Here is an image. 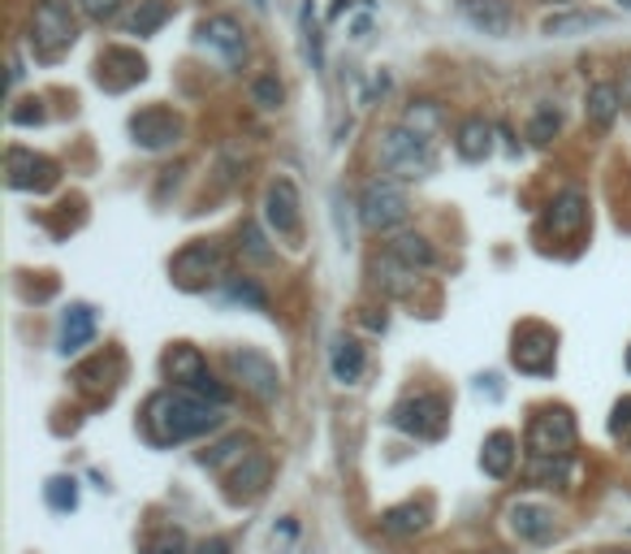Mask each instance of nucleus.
<instances>
[{
    "label": "nucleus",
    "instance_id": "obj_1",
    "mask_svg": "<svg viewBox=\"0 0 631 554\" xmlns=\"http://www.w3.org/2000/svg\"><path fill=\"white\" fill-rule=\"evenodd\" d=\"M143 429L160 446H173V442H187V437L212 434L221 429V407L217 403H203V398L187 395V390H160L148 398L143 407Z\"/></svg>",
    "mask_w": 631,
    "mask_h": 554
},
{
    "label": "nucleus",
    "instance_id": "obj_2",
    "mask_svg": "<svg viewBox=\"0 0 631 554\" xmlns=\"http://www.w3.org/2000/svg\"><path fill=\"white\" fill-rule=\"evenodd\" d=\"M381 165L394 174V178H429L437 169V152H433V139L411 130V126H390L381 135Z\"/></svg>",
    "mask_w": 631,
    "mask_h": 554
},
{
    "label": "nucleus",
    "instance_id": "obj_3",
    "mask_svg": "<svg viewBox=\"0 0 631 554\" xmlns=\"http://www.w3.org/2000/svg\"><path fill=\"white\" fill-rule=\"evenodd\" d=\"M407 212H411V199H407V191L398 187L394 178H372L363 187V196H359V221L368 230H377V235L402 226Z\"/></svg>",
    "mask_w": 631,
    "mask_h": 554
},
{
    "label": "nucleus",
    "instance_id": "obj_4",
    "mask_svg": "<svg viewBox=\"0 0 631 554\" xmlns=\"http://www.w3.org/2000/svg\"><path fill=\"white\" fill-rule=\"evenodd\" d=\"M74 36H79V27H74L70 9L61 0H43L40 9H36V22H31V48H36V57L40 61H57L74 43Z\"/></svg>",
    "mask_w": 631,
    "mask_h": 554
},
{
    "label": "nucleus",
    "instance_id": "obj_5",
    "mask_svg": "<svg viewBox=\"0 0 631 554\" xmlns=\"http://www.w3.org/2000/svg\"><path fill=\"white\" fill-rule=\"evenodd\" d=\"M230 373H234V382H242V390H251V395L260 398V403H273L281 395V373H277V364L264 352H256V347H234L230 356Z\"/></svg>",
    "mask_w": 631,
    "mask_h": 554
},
{
    "label": "nucleus",
    "instance_id": "obj_6",
    "mask_svg": "<svg viewBox=\"0 0 631 554\" xmlns=\"http://www.w3.org/2000/svg\"><path fill=\"white\" fill-rule=\"evenodd\" d=\"M571 446H575V421H571V412L550 407V412L532 416V425H528V451H532V459H558Z\"/></svg>",
    "mask_w": 631,
    "mask_h": 554
},
{
    "label": "nucleus",
    "instance_id": "obj_7",
    "mask_svg": "<svg viewBox=\"0 0 631 554\" xmlns=\"http://www.w3.org/2000/svg\"><path fill=\"white\" fill-rule=\"evenodd\" d=\"M445 421H450V407H445L441 395L402 398L394 407V425L411 437H441L445 434Z\"/></svg>",
    "mask_w": 631,
    "mask_h": 554
},
{
    "label": "nucleus",
    "instance_id": "obj_8",
    "mask_svg": "<svg viewBox=\"0 0 631 554\" xmlns=\"http://www.w3.org/2000/svg\"><path fill=\"white\" fill-rule=\"evenodd\" d=\"M264 221L273 226L277 238H299V226H303V212H299V191L290 178H277L264 191Z\"/></svg>",
    "mask_w": 631,
    "mask_h": 554
},
{
    "label": "nucleus",
    "instance_id": "obj_9",
    "mask_svg": "<svg viewBox=\"0 0 631 554\" xmlns=\"http://www.w3.org/2000/svg\"><path fill=\"white\" fill-rule=\"evenodd\" d=\"M130 135L139 148L148 152H160V148H173L182 139V118L173 109H143L130 118Z\"/></svg>",
    "mask_w": 631,
    "mask_h": 554
},
{
    "label": "nucleus",
    "instance_id": "obj_10",
    "mask_svg": "<svg viewBox=\"0 0 631 554\" xmlns=\"http://www.w3.org/2000/svg\"><path fill=\"white\" fill-rule=\"evenodd\" d=\"M4 174H9V187H13V191H48V187L57 182V165L48 157L27 152V148H9Z\"/></svg>",
    "mask_w": 631,
    "mask_h": 554
},
{
    "label": "nucleus",
    "instance_id": "obj_11",
    "mask_svg": "<svg viewBox=\"0 0 631 554\" xmlns=\"http://www.w3.org/2000/svg\"><path fill=\"white\" fill-rule=\"evenodd\" d=\"M221 274V251L212 247V243H187L178 256H173V281L178 286H187V290H196L203 286L208 277Z\"/></svg>",
    "mask_w": 631,
    "mask_h": 554
},
{
    "label": "nucleus",
    "instance_id": "obj_12",
    "mask_svg": "<svg viewBox=\"0 0 631 554\" xmlns=\"http://www.w3.org/2000/svg\"><path fill=\"white\" fill-rule=\"evenodd\" d=\"M199 43L208 52H217L226 66H242V57H247V36H242V27H238L234 18H226V13H217V18H208L199 27Z\"/></svg>",
    "mask_w": 631,
    "mask_h": 554
},
{
    "label": "nucleus",
    "instance_id": "obj_13",
    "mask_svg": "<svg viewBox=\"0 0 631 554\" xmlns=\"http://www.w3.org/2000/svg\"><path fill=\"white\" fill-rule=\"evenodd\" d=\"M514 364L523 373H550L553 368V334L545 325H523L514 334Z\"/></svg>",
    "mask_w": 631,
    "mask_h": 554
},
{
    "label": "nucleus",
    "instance_id": "obj_14",
    "mask_svg": "<svg viewBox=\"0 0 631 554\" xmlns=\"http://www.w3.org/2000/svg\"><path fill=\"white\" fill-rule=\"evenodd\" d=\"M463 18L472 22L475 31L493 36V40H507L514 31L511 0H463Z\"/></svg>",
    "mask_w": 631,
    "mask_h": 554
},
{
    "label": "nucleus",
    "instance_id": "obj_15",
    "mask_svg": "<svg viewBox=\"0 0 631 554\" xmlns=\"http://www.w3.org/2000/svg\"><path fill=\"white\" fill-rule=\"evenodd\" d=\"M269 476H273V459L260 455V451H251L234 473H230V494L242 498V503H247V498H260V494L269 489Z\"/></svg>",
    "mask_w": 631,
    "mask_h": 554
},
{
    "label": "nucleus",
    "instance_id": "obj_16",
    "mask_svg": "<svg viewBox=\"0 0 631 554\" xmlns=\"http://www.w3.org/2000/svg\"><path fill=\"white\" fill-rule=\"evenodd\" d=\"M507 520H511V533L523 542H550L553 537V512L541 503H514Z\"/></svg>",
    "mask_w": 631,
    "mask_h": 554
},
{
    "label": "nucleus",
    "instance_id": "obj_17",
    "mask_svg": "<svg viewBox=\"0 0 631 554\" xmlns=\"http://www.w3.org/2000/svg\"><path fill=\"white\" fill-rule=\"evenodd\" d=\"M619 109H623V91L614 82H592L589 96H584V118H589V126L610 130L614 118H619Z\"/></svg>",
    "mask_w": 631,
    "mask_h": 554
},
{
    "label": "nucleus",
    "instance_id": "obj_18",
    "mask_svg": "<svg viewBox=\"0 0 631 554\" xmlns=\"http://www.w3.org/2000/svg\"><path fill=\"white\" fill-rule=\"evenodd\" d=\"M584 221H589V199L580 196V191H562V196L553 199V212H550L553 235H562V238L580 235Z\"/></svg>",
    "mask_w": 631,
    "mask_h": 554
},
{
    "label": "nucleus",
    "instance_id": "obj_19",
    "mask_svg": "<svg viewBox=\"0 0 631 554\" xmlns=\"http://www.w3.org/2000/svg\"><path fill=\"white\" fill-rule=\"evenodd\" d=\"M329 368H333V382L355 386L359 377H363V347H359L355 338L338 334V338H333V347H329Z\"/></svg>",
    "mask_w": 631,
    "mask_h": 554
},
{
    "label": "nucleus",
    "instance_id": "obj_20",
    "mask_svg": "<svg viewBox=\"0 0 631 554\" xmlns=\"http://www.w3.org/2000/svg\"><path fill=\"white\" fill-rule=\"evenodd\" d=\"M96 338V313L87 304H74L66 317H61V356H74L87 343Z\"/></svg>",
    "mask_w": 631,
    "mask_h": 554
},
{
    "label": "nucleus",
    "instance_id": "obj_21",
    "mask_svg": "<svg viewBox=\"0 0 631 554\" xmlns=\"http://www.w3.org/2000/svg\"><path fill=\"white\" fill-rule=\"evenodd\" d=\"M605 22V13H589V9H567V13H550L545 22H541V31L550 36V40H571V36H589L592 27H601Z\"/></svg>",
    "mask_w": 631,
    "mask_h": 554
},
{
    "label": "nucleus",
    "instance_id": "obj_22",
    "mask_svg": "<svg viewBox=\"0 0 631 554\" xmlns=\"http://www.w3.org/2000/svg\"><path fill=\"white\" fill-rule=\"evenodd\" d=\"M454 148H459V157L463 160H484L493 152V126L484 118H468L459 126V139H454Z\"/></svg>",
    "mask_w": 631,
    "mask_h": 554
},
{
    "label": "nucleus",
    "instance_id": "obj_23",
    "mask_svg": "<svg viewBox=\"0 0 631 554\" xmlns=\"http://www.w3.org/2000/svg\"><path fill=\"white\" fill-rule=\"evenodd\" d=\"M164 373H169V382L173 386H196L199 377L208 373V364H203V356H199L196 347H173L169 356H164Z\"/></svg>",
    "mask_w": 631,
    "mask_h": 554
},
{
    "label": "nucleus",
    "instance_id": "obj_24",
    "mask_svg": "<svg viewBox=\"0 0 631 554\" xmlns=\"http://www.w3.org/2000/svg\"><path fill=\"white\" fill-rule=\"evenodd\" d=\"M424 524H429V507L424 503H402V507H390L381 515V528L394 533V537H415V533H424Z\"/></svg>",
    "mask_w": 631,
    "mask_h": 554
},
{
    "label": "nucleus",
    "instance_id": "obj_25",
    "mask_svg": "<svg viewBox=\"0 0 631 554\" xmlns=\"http://www.w3.org/2000/svg\"><path fill=\"white\" fill-rule=\"evenodd\" d=\"M390 256H398L402 265H411L415 274H424V269H433L437 265L433 243H429L424 235H398L394 243H390Z\"/></svg>",
    "mask_w": 631,
    "mask_h": 554
},
{
    "label": "nucleus",
    "instance_id": "obj_26",
    "mask_svg": "<svg viewBox=\"0 0 631 554\" xmlns=\"http://www.w3.org/2000/svg\"><path fill=\"white\" fill-rule=\"evenodd\" d=\"M480 468L489 476H511L514 468V437L511 434H489L484 437V451H480Z\"/></svg>",
    "mask_w": 631,
    "mask_h": 554
},
{
    "label": "nucleus",
    "instance_id": "obj_27",
    "mask_svg": "<svg viewBox=\"0 0 631 554\" xmlns=\"http://www.w3.org/2000/svg\"><path fill=\"white\" fill-rule=\"evenodd\" d=\"M169 18H173L169 0H139V9L130 13V36H157Z\"/></svg>",
    "mask_w": 631,
    "mask_h": 554
},
{
    "label": "nucleus",
    "instance_id": "obj_28",
    "mask_svg": "<svg viewBox=\"0 0 631 554\" xmlns=\"http://www.w3.org/2000/svg\"><path fill=\"white\" fill-rule=\"evenodd\" d=\"M377 281H381V290H390V295H411V290H415V269L385 251V260H377Z\"/></svg>",
    "mask_w": 631,
    "mask_h": 554
},
{
    "label": "nucleus",
    "instance_id": "obj_29",
    "mask_svg": "<svg viewBox=\"0 0 631 554\" xmlns=\"http://www.w3.org/2000/svg\"><path fill=\"white\" fill-rule=\"evenodd\" d=\"M247 446H251V442H247L242 434H234V437H226V442H217L212 451H203L199 459H203V468H212V473H221V468H230V464L238 468V464L251 455Z\"/></svg>",
    "mask_w": 631,
    "mask_h": 554
},
{
    "label": "nucleus",
    "instance_id": "obj_30",
    "mask_svg": "<svg viewBox=\"0 0 631 554\" xmlns=\"http://www.w3.org/2000/svg\"><path fill=\"white\" fill-rule=\"evenodd\" d=\"M558 126H562V113H558L553 105H541L532 126H528V139H532V144H550L553 135H558Z\"/></svg>",
    "mask_w": 631,
    "mask_h": 554
},
{
    "label": "nucleus",
    "instance_id": "obj_31",
    "mask_svg": "<svg viewBox=\"0 0 631 554\" xmlns=\"http://www.w3.org/2000/svg\"><path fill=\"white\" fill-rule=\"evenodd\" d=\"M48 503H52L57 512H74V507H79V485H74L70 476H52V481H48Z\"/></svg>",
    "mask_w": 631,
    "mask_h": 554
},
{
    "label": "nucleus",
    "instance_id": "obj_32",
    "mask_svg": "<svg viewBox=\"0 0 631 554\" xmlns=\"http://www.w3.org/2000/svg\"><path fill=\"white\" fill-rule=\"evenodd\" d=\"M251 100L260 105V109H281V100H286V87L277 82V75H264V79H256L251 82Z\"/></svg>",
    "mask_w": 631,
    "mask_h": 554
},
{
    "label": "nucleus",
    "instance_id": "obj_33",
    "mask_svg": "<svg viewBox=\"0 0 631 554\" xmlns=\"http://www.w3.org/2000/svg\"><path fill=\"white\" fill-rule=\"evenodd\" d=\"M143 554H187V533L182 528H160L157 537L143 546Z\"/></svg>",
    "mask_w": 631,
    "mask_h": 554
},
{
    "label": "nucleus",
    "instance_id": "obj_34",
    "mask_svg": "<svg viewBox=\"0 0 631 554\" xmlns=\"http://www.w3.org/2000/svg\"><path fill=\"white\" fill-rule=\"evenodd\" d=\"M567 473H571V468H567V455H558V459H537V464H532V481H558V485H562V481H567Z\"/></svg>",
    "mask_w": 631,
    "mask_h": 554
},
{
    "label": "nucleus",
    "instance_id": "obj_35",
    "mask_svg": "<svg viewBox=\"0 0 631 554\" xmlns=\"http://www.w3.org/2000/svg\"><path fill=\"white\" fill-rule=\"evenodd\" d=\"M79 4H82V13H87L91 22H113L126 0H79Z\"/></svg>",
    "mask_w": 631,
    "mask_h": 554
},
{
    "label": "nucleus",
    "instance_id": "obj_36",
    "mask_svg": "<svg viewBox=\"0 0 631 554\" xmlns=\"http://www.w3.org/2000/svg\"><path fill=\"white\" fill-rule=\"evenodd\" d=\"M9 121H13V126H40V121H43V100H22L18 109H9Z\"/></svg>",
    "mask_w": 631,
    "mask_h": 554
},
{
    "label": "nucleus",
    "instance_id": "obj_37",
    "mask_svg": "<svg viewBox=\"0 0 631 554\" xmlns=\"http://www.w3.org/2000/svg\"><path fill=\"white\" fill-rule=\"evenodd\" d=\"M242 247H247V256H251V260H260V265H264V260H273V251L264 247V238H260L256 226H242Z\"/></svg>",
    "mask_w": 631,
    "mask_h": 554
},
{
    "label": "nucleus",
    "instance_id": "obj_38",
    "mask_svg": "<svg viewBox=\"0 0 631 554\" xmlns=\"http://www.w3.org/2000/svg\"><path fill=\"white\" fill-rule=\"evenodd\" d=\"M402 126H411V130L429 135V130H433V126H437V109H433V105H415V109L407 113V121H402Z\"/></svg>",
    "mask_w": 631,
    "mask_h": 554
},
{
    "label": "nucleus",
    "instance_id": "obj_39",
    "mask_svg": "<svg viewBox=\"0 0 631 554\" xmlns=\"http://www.w3.org/2000/svg\"><path fill=\"white\" fill-rule=\"evenodd\" d=\"M610 434H614V437H631V395L614 403V421H610Z\"/></svg>",
    "mask_w": 631,
    "mask_h": 554
},
{
    "label": "nucleus",
    "instance_id": "obj_40",
    "mask_svg": "<svg viewBox=\"0 0 631 554\" xmlns=\"http://www.w3.org/2000/svg\"><path fill=\"white\" fill-rule=\"evenodd\" d=\"M230 295L234 299H242V304H251V308H264V290L260 286H251V281H230Z\"/></svg>",
    "mask_w": 631,
    "mask_h": 554
},
{
    "label": "nucleus",
    "instance_id": "obj_41",
    "mask_svg": "<svg viewBox=\"0 0 631 554\" xmlns=\"http://www.w3.org/2000/svg\"><path fill=\"white\" fill-rule=\"evenodd\" d=\"M196 554H230V542L226 537H208V542H199Z\"/></svg>",
    "mask_w": 631,
    "mask_h": 554
},
{
    "label": "nucleus",
    "instance_id": "obj_42",
    "mask_svg": "<svg viewBox=\"0 0 631 554\" xmlns=\"http://www.w3.org/2000/svg\"><path fill=\"white\" fill-rule=\"evenodd\" d=\"M619 4H623V9H631V0H619Z\"/></svg>",
    "mask_w": 631,
    "mask_h": 554
},
{
    "label": "nucleus",
    "instance_id": "obj_43",
    "mask_svg": "<svg viewBox=\"0 0 631 554\" xmlns=\"http://www.w3.org/2000/svg\"><path fill=\"white\" fill-rule=\"evenodd\" d=\"M628 368H631V347H628Z\"/></svg>",
    "mask_w": 631,
    "mask_h": 554
}]
</instances>
